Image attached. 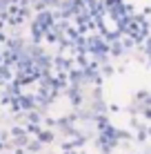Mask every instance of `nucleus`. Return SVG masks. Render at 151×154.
I'll return each mask as SVG.
<instances>
[]
</instances>
